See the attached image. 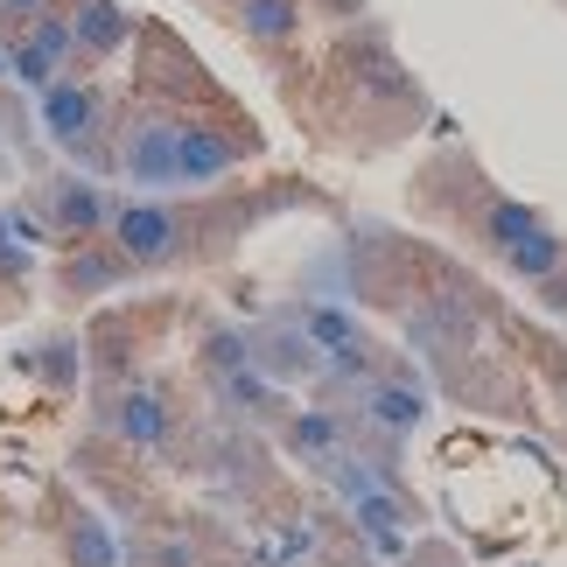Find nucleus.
<instances>
[{
    "mask_svg": "<svg viewBox=\"0 0 567 567\" xmlns=\"http://www.w3.org/2000/svg\"><path fill=\"white\" fill-rule=\"evenodd\" d=\"M259 155V134L231 113H189V105H155L147 99L134 120L120 126L113 141V168L134 189H196V183H217L231 176L238 162Z\"/></svg>",
    "mask_w": 567,
    "mask_h": 567,
    "instance_id": "obj_1",
    "label": "nucleus"
},
{
    "mask_svg": "<svg viewBox=\"0 0 567 567\" xmlns=\"http://www.w3.org/2000/svg\"><path fill=\"white\" fill-rule=\"evenodd\" d=\"M35 113H42V134H50L71 162H113L105 155V134H113V126H105V92L92 78L63 71L50 92L35 99Z\"/></svg>",
    "mask_w": 567,
    "mask_h": 567,
    "instance_id": "obj_2",
    "label": "nucleus"
},
{
    "mask_svg": "<svg viewBox=\"0 0 567 567\" xmlns=\"http://www.w3.org/2000/svg\"><path fill=\"white\" fill-rule=\"evenodd\" d=\"M99 421L113 427L126 449H168V442H176V427H183V413H176V400H168V385H155V379H126L113 400H105Z\"/></svg>",
    "mask_w": 567,
    "mask_h": 567,
    "instance_id": "obj_3",
    "label": "nucleus"
},
{
    "mask_svg": "<svg viewBox=\"0 0 567 567\" xmlns=\"http://www.w3.org/2000/svg\"><path fill=\"white\" fill-rule=\"evenodd\" d=\"M63 71H71V14H63V8L35 14V21H21V29L8 35V78H14V84H29L35 99L50 92Z\"/></svg>",
    "mask_w": 567,
    "mask_h": 567,
    "instance_id": "obj_4",
    "label": "nucleus"
},
{
    "mask_svg": "<svg viewBox=\"0 0 567 567\" xmlns=\"http://www.w3.org/2000/svg\"><path fill=\"white\" fill-rule=\"evenodd\" d=\"M42 210H50V225L71 238V246H84V238L113 231V210L120 204L92 176H56V183H42Z\"/></svg>",
    "mask_w": 567,
    "mask_h": 567,
    "instance_id": "obj_5",
    "label": "nucleus"
},
{
    "mask_svg": "<svg viewBox=\"0 0 567 567\" xmlns=\"http://www.w3.org/2000/svg\"><path fill=\"white\" fill-rule=\"evenodd\" d=\"M120 280H134V267H126V252L113 246V238H84V246H71L56 259V295L63 301H92V295H113Z\"/></svg>",
    "mask_w": 567,
    "mask_h": 567,
    "instance_id": "obj_6",
    "label": "nucleus"
},
{
    "mask_svg": "<svg viewBox=\"0 0 567 567\" xmlns=\"http://www.w3.org/2000/svg\"><path fill=\"white\" fill-rule=\"evenodd\" d=\"M252 372L267 385H301V379L322 372V358L301 337V322H267V330H252Z\"/></svg>",
    "mask_w": 567,
    "mask_h": 567,
    "instance_id": "obj_7",
    "label": "nucleus"
},
{
    "mask_svg": "<svg viewBox=\"0 0 567 567\" xmlns=\"http://www.w3.org/2000/svg\"><path fill=\"white\" fill-rule=\"evenodd\" d=\"M134 42V14L120 0H78L71 8V56L78 63H105Z\"/></svg>",
    "mask_w": 567,
    "mask_h": 567,
    "instance_id": "obj_8",
    "label": "nucleus"
},
{
    "mask_svg": "<svg viewBox=\"0 0 567 567\" xmlns=\"http://www.w3.org/2000/svg\"><path fill=\"white\" fill-rule=\"evenodd\" d=\"M358 406H364V421H372L379 434H392V442H406V434L427 421V392L413 385L406 372H385V379H372V385L358 392Z\"/></svg>",
    "mask_w": 567,
    "mask_h": 567,
    "instance_id": "obj_9",
    "label": "nucleus"
},
{
    "mask_svg": "<svg viewBox=\"0 0 567 567\" xmlns=\"http://www.w3.org/2000/svg\"><path fill=\"white\" fill-rule=\"evenodd\" d=\"M288 455H301V463H322L330 470L337 455H343V421L337 413H322V406H309V413H288Z\"/></svg>",
    "mask_w": 567,
    "mask_h": 567,
    "instance_id": "obj_10",
    "label": "nucleus"
},
{
    "mask_svg": "<svg viewBox=\"0 0 567 567\" xmlns=\"http://www.w3.org/2000/svg\"><path fill=\"white\" fill-rule=\"evenodd\" d=\"M476 231H484V246L505 259L512 246H526V238L547 231V217H539L533 204H512V196H484V225H476Z\"/></svg>",
    "mask_w": 567,
    "mask_h": 567,
    "instance_id": "obj_11",
    "label": "nucleus"
},
{
    "mask_svg": "<svg viewBox=\"0 0 567 567\" xmlns=\"http://www.w3.org/2000/svg\"><path fill=\"white\" fill-rule=\"evenodd\" d=\"M231 21H238L252 42H295L301 0H231Z\"/></svg>",
    "mask_w": 567,
    "mask_h": 567,
    "instance_id": "obj_12",
    "label": "nucleus"
},
{
    "mask_svg": "<svg viewBox=\"0 0 567 567\" xmlns=\"http://www.w3.org/2000/svg\"><path fill=\"white\" fill-rule=\"evenodd\" d=\"M351 512H358L364 539H379L385 554H392V547H406V505H400V497H392L385 484H372L364 497H351Z\"/></svg>",
    "mask_w": 567,
    "mask_h": 567,
    "instance_id": "obj_13",
    "label": "nucleus"
},
{
    "mask_svg": "<svg viewBox=\"0 0 567 567\" xmlns=\"http://www.w3.org/2000/svg\"><path fill=\"white\" fill-rule=\"evenodd\" d=\"M301 337L316 343V358H337V351H351V343H364L358 316L330 309V301H309V309H301Z\"/></svg>",
    "mask_w": 567,
    "mask_h": 567,
    "instance_id": "obj_14",
    "label": "nucleus"
},
{
    "mask_svg": "<svg viewBox=\"0 0 567 567\" xmlns=\"http://www.w3.org/2000/svg\"><path fill=\"white\" fill-rule=\"evenodd\" d=\"M238 372H252V337L246 330H204V379L210 385H225V379H238Z\"/></svg>",
    "mask_w": 567,
    "mask_h": 567,
    "instance_id": "obj_15",
    "label": "nucleus"
},
{
    "mask_svg": "<svg viewBox=\"0 0 567 567\" xmlns=\"http://www.w3.org/2000/svg\"><path fill=\"white\" fill-rule=\"evenodd\" d=\"M126 567H204V554H196V539H183V533H134Z\"/></svg>",
    "mask_w": 567,
    "mask_h": 567,
    "instance_id": "obj_16",
    "label": "nucleus"
},
{
    "mask_svg": "<svg viewBox=\"0 0 567 567\" xmlns=\"http://www.w3.org/2000/svg\"><path fill=\"white\" fill-rule=\"evenodd\" d=\"M63 554H71L78 567H120V554H113V533H105L92 512H78V518H71V533H63Z\"/></svg>",
    "mask_w": 567,
    "mask_h": 567,
    "instance_id": "obj_17",
    "label": "nucleus"
},
{
    "mask_svg": "<svg viewBox=\"0 0 567 567\" xmlns=\"http://www.w3.org/2000/svg\"><path fill=\"white\" fill-rule=\"evenodd\" d=\"M505 267H512L518 280H554V274L567 267V252H560V238H554V231H539V238H526V246H512V252H505Z\"/></svg>",
    "mask_w": 567,
    "mask_h": 567,
    "instance_id": "obj_18",
    "label": "nucleus"
},
{
    "mask_svg": "<svg viewBox=\"0 0 567 567\" xmlns=\"http://www.w3.org/2000/svg\"><path fill=\"white\" fill-rule=\"evenodd\" d=\"M56 0H0V35H14L21 21H35V14H50Z\"/></svg>",
    "mask_w": 567,
    "mask_h": 567,
    "instance_id": "obj_19",
    "label": "nucleus"
}]
</instances>
